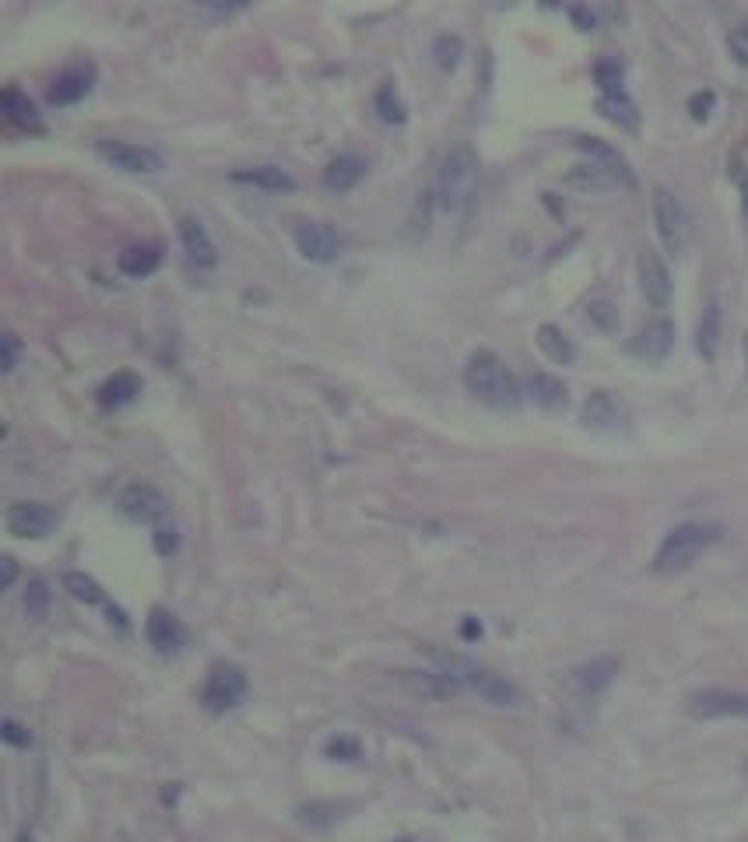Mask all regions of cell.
I'll return each instance as SVG.
<instances>
[{"label": "cell", "instance_id": "11", "mask_svg": "<svg viewBox=\"0 0 748 842\" xmlns=\"http://www.w3.org/2000/svg\"><path fill=\"white\" fill-rule=\"evenodd\" d=\"M120 509L137 523H159L169 513V502L152 485H127L120 492Z\"/></svg>", "mask_w": 748, "mask_h": 842}, {"label": "cell", "instance_id": "8", "mask_svg": "<svg viewBox=\"0 0 748 842\" xmlns=\"http://www.w3.org/2000/svg\"><path fill=\"white\" fill-rule=\"evenodd\" d=\"M246 695V678L239 667H215L208 678V685H204V706L211 709V713H225V709L239 706Z\"/></svg>", "mask_w": 748, "mask_h": 842}, {"label": "cell", "instance_id": "7", "mask_svg": "<svg viewBox=\"0 0 748 842\" xmlns=\"http://www.w3.org/2000/svg\"><path fill=\"white\" fill-rule=\"evenodd\" d=\"M295 250L310 264H334L345 253V236L327 222H303L295 229Z\"/></svg>", "mask_w": 748, "mask_h": 842}, {"label": "cell", "instance_id": "13", "mask_svg": "<svg viewBox=\"0 0 748 842\" xmlns=\"http://www.w3.org/2000/svg\"><path fill=\"white\" fill-rule=\"evenodd\" d=\"M671 348H675V323L664 320V316L650 320L633 341V355H640L643 362H664Z\"/></svg>", "mask_w": 748, "mask_h": 842}, {"label": "cell", "instance_id": "9", "mask_svg": "<svg viewBox=\"0 0 748 842\" xmlns=\"http://www.w3.org/2000/svg\"><path fill=\"white\" fill-rule=\"evenodd\" d=\"M636 274H640V292L654 309H668L671 302V271L654 250H643L636 260Z\"/></svg>", "mask_w": 748, "mask_h": 842}, {"label": "cell", "instance_id": "26", "mask_svg": "<svg viewBox=\"0 0 748 842\" xmlns=\"http://www.w3.org/2000/svg\"><path fill=\"white\" fill-rule=\"evenodd\" d=\"M4 113H8V120L15 123L18 130H32V134L43 130V120H39L32 99L18 92V88H8V92H4Z\"/></svg>", "mask_w": 748, "mask_h": 842}, {"label": "cell", "instance_id": "14", "mask_svg": "<svg viewBox=\"0 0 748 842\" xmlns=\"http://www.w3.org/2000/svg\"><path fill=\"white\" fill-rule=\"evenodd\" d=\"M57 527V513L43 502H22L8 513V530L15 537H46Z\"/></svg>", "mask_w": 748, "mask_h": 842}, {"label": "cell", "instance_id": "35", "mask_svg": "<svg viewBox=\"0 0 748 842\" xmlns=\"http://www.w3.org/2000/svg\"><path fill=\"white\" fill-rule=\"evenodd\" d=\"M376 106H380V116H383V120H387V123H401V120H404L401 102L394 99V92H390V88H383L380 99H376Z\"/></svg>", "mask_w": 748, "mask_h": 842}, {"label": "cell", "instance_id": "2", "mask_svg": "<svg viewBox=\"0 0 748 842\" xmlns=\"http://www.w3.org/2000/svg\"><path fill=\"white\" fill-rule=\"evenodd\" d=\"M464 383H468V390L475 393L482 404L496 407V411H513V407L520 404V397H524L517 376H513V372L506 369L503 358L489 348L475 351V355L468 358V365H464Z\"/></svg>", "mask_w": 748, "mask_h": 842}, {"label": "cell", "instance_id": "4", "mask_svg": "<svg viewBox=\"0 0 748 842\" xmlns=\"http://www.w3.org/2000/svg\"><path fill=\"white\" fill-rule=\"evenodd\" d=\"M654 225L661 236L664 250L671 257H682L692 243V218L685 204L668 190V186H654Z\"/></svg>", "mask_w": 748, "mask_h": 842}, {"label": "cell", "instance_id": "42", "mask_svg": "<svg viewBox=\"0 0 748 842\" xmlns=\"http://www.w3.org/2000/svg\"><path fill=\"white\" fill-rule=\"evenodd\" d=\"M741 355H745V379H748V334L741 337Z\"/></svg>", "mask_w": 748, "mask_h": 842}, {"label": "cell", "instance_id": "40", "mask_svg": "<svg viewBox=\"0 0 748 842\" xmlns=\"http://www.w3.org/2000/svg\"><path fill=\"white\" fill-rule=\"evenodd\" d=\"M738 186H741V218L748 225V172H738Z\"/></svg>", "mask_w": 748, "mask_h": 842}, {"label": "cell", "instance_id": "25", "mask_svg": "<svg viewBox=\"0 0 748 842\" xmlns=\"http://www.w3.org/2000/svg\"><path fill=\"white\" fill-rule=\"evenodd\" d=\"M362 172H366V162H362V158H355V155H338V158H334V162L324 169V186H327V190L345 193V190H352V186L359 183Z\"/></svg>", "mask_w": 748, "mask_h": 842}, {"label": "cell", "instance_id": "18", "mask_svg": "<svg viewBox=\"0 0 748 842\" xmlns=\"http://www.w3.org/2000/svg\"><path fill=\"white\" fill-rule=\"evenodd\" d=\"M615 674H619V660H615V657H597V660H590V664L576 667V671H573V685L580 688L583 695H601L615 681Z\"/></svg>", "mask_w": 748, "mask_h": 842}, {"label": "cell", "instance_id": "37", "mask_svg": "<svg viewBox=\"0 0 748 842\" xmlns=\"http://www.w3.org/2000/svg\"><path fill=\"white\" fill-rule=\"evenodd\" d=\"M713 102H717V99H713V92H696V95H692V99H689V113H692V120L703 123L706 116H710Z\"/></svg>", "mask_w": 748, "mask_h": 842}, {"label": "cell", "instance_id": "23", "mask_svg": "<svg viewBox=\"0 0 748 842\" xmlns=\"http://www.w3.org/2000/svg\"><path fill=\"white\" fill-rule=\"evenodd\" d=\"M538 348H541V355L548 358L552 365H573L576 362V344L569 341L566 334H562L555 323H541L538 327Z\"/></svg>", "mask_w": 748, "mask_h": 842}, {"label": "cell", "instance_id": "31", "mask_svg": "<svg viewBox=\"0 0 748 842\" xmlns=\"http://www.w3.org/2000/svg\"><path fill=\"white\" fill-rule=\"evenodd\" d=\"M587 316H590V323H594L597 330H619V309H615V302L612 299H590V306H587Z\"/></svg>", "mask_w": 748, "mask_h": 842}, {"label": "cell", "instance_id": "22", "mask_svg": "<svg viewBox=\"0 0 748 842\" xmlns=\"http://www.w3.org/2000/svg\"><path fill=\"white\" fill-rule=\"evenodd\" d=\"M527 393H531V400L538 407H545V411H562V407L569 404V390L562 379L548 376V372H534L531 379H527Z\"/></svg>", "mask_w": 748, "mask_h": 842}, {"label": "cell", "instance_id": "24", "mask_svg": "<svg viewBox=\"0 0 748 842\" xmlns=\"http://www.w3.org/2000/svg\"><path fill=\"white\" fill-rule=\"evenodd\" d=\"M232 179H236V183L260 186V190H271V193L295 190V179L288 176L285 169H278V165H253V169H239V172H232Z\"/></svg>", "mask_w": 748, "mask_h": 842}, {"label": "cell", "instance_id": "16", "mask_svg": "<svg viewBox=\"0 0 748 842\" xmlns=\"http://www.w3.org/2000/svg\"><path fill=\"white\" fill-rule=\"evenodd\" d=\"M569 186L576 190H590V193H605V190H619V186H629L626 176H619L615 169L601 162H583L569 172Z\"/></svg>", "mask_w": 748, "mask_h": 842}, {"label": "cell", "instance_id": "33", "mask_svg": "<svg viewBox=\"0 0 748 842\" xmlns=\"http://www.w3.org/2000/svg\"><path fill=\"white\" fill-rule=\"evenodd\" d=\"M46 607H50V590H46L43 579H32L29 593H25V611H29V618H43Z\"/></svg>", "mask_w": 748, "mask_h": 842}, {"label": "cell", "instance_id": "32", "mask_svg": "<svg viewBox=\"0 0 748 842\" xmlns=\"http://www.w3.org/2000/svg\"><path fill=\"white\" fill-rule=\"evenodd\" d=\"M461 53H464L461 36H439L436 46H432V57H436L439 67H454L461 60Z\"/></svg>", "mask_w": 748, "mask_h": 842}, {"label": "cell", "instance_id": "43", "mask_svg": "<svg viewBox=\"0 0 748 842\" xmlns=\"http://www.w3.org/2000/svg\"><path fill=\"white\" fill-rule=\"evenodd\" d=\"M15 842H32V835H18V839H15Z\"/></svg>", "mask_w": 748, "mask_h": 842}, {"label": "cell", "instance_id": "6", "mask_svg": "<svg viewBox=\"0 0 748 842\" xmlns=\"http://www.w3.org/2000/svg\"><path fill=\"white\" fill-rule=\"evenodd\" d=\"M689 713L696 720H748V692L703 688L689 695Z\"/></svg>", "mask_w": 748, "mask_h": 842}, {"label": "cell", "instance_id": "15", "mask_svg": "<svg viewBox=\"0 0 748 842\" xmlns=\"http://www.w3.org/2000/svg\"><path fill=\"white\" fill-rule=\"evenodd\" d=\"M92 81H95V67L92 64L67 67V71L57 74V81H53L50 102H53V106H74V102L85 99V95L92 92Z\"/></svg>", "mask_w": 748, "mask_h": 842}, {"label": "cell", "instance_id": "5", "mask_svg": "<svg viewBox=\"0 0 748 842\" xmlns=\"http://www.w3.org/2000/svg\"><path fill=\"white\" fill-rule=\"evenodd\" d=\"M446 667H450V678L468 685L471 692L482 695V699L492 702V706H520V688L513 685V681H506L503 674L489 671V667L475 664V660H461V657H450Z\"/></svg>", "mask_w": 748, "mask_h": 842}, {"label": "cell", "instance_id": "36", "mask_svg": "<svg viewBox=\"0 0 748 842\" xmlns=\"http://www.w3.org/2000/svg\"><path fill=\"white\" fill-rule=\"evenodd\" d=\"M0 365H4V372L18 369V337L15 334L0 337Z\"/></svg>", "mask_w": 748, "mask_h": 842}, {"label": "cell", "instance_id": "19", "mask_svg": "<svg viewBox=\"0 0 748 842\" xmlns=\"http://www.w3.org/2000/svg\"><path fill=\"white\" fill-rule=\"evenodd\" d=\"M720 334H724V313H720V302L710 299L703 306V316H699V330H696V351L713 362L720 351Z\"/></svg>", "mask_w": 748, "mask_h": 842}, {"label": "cell", "instance_id": "34", "mask_svg": "<svg viewBox=\"0 0 748 842\" xmlns=\"http://www.w3.org/2000/svg\"><path fill=\"white\" fill-rule=\"evenodd\" d=\"M727 50H731V57L738 60L741 67H748V25L731 29V36H727Z\"/></svg>", "mask_w": 748, "mask_h": 842}, {"label": "cell", "instance_id": "20", "mask_svg": "<svg viewBox=\"0 0 748 842\" xmlns=\"http://www.w3.org/2000/svg\"><path fill=\"white\" fill-rule=\"evenodd\" d=\"M180 239H183V250L190 253V260H194L197 267H215V260H218L215 243H211L208 229H204L197 218H180Z\"/></svg>", "mask_w": 748, "mask_h": 842}, {"label": "cell", "instance_id": "39", "mask_svg": "<svg viewBox=\"0 0 748 842\" xmlns=\"http://www.w3.org/2000/svg\"><path fill=\"white\" fill-rule=\"evenodd\" d=\"M0 569H4V576H0V586H4V590H11V586H15V576H18L15 558H4V562H0Z\"/></svg>", "mask_w": 748, "mask_h": 842}, {"label": "cell", "instance_id": "29", "mask_svg": "<svg viewBox=\"0 0 748 842\" xmlns=\"http://www.w3.org/2000/svg\"><path fill=\"white\" fill-rule=\"evenodd\" d=\"M580 144L583 151L590 155V162H601V165H608V169H615L619 176H626L629 183H633V172H629V162L619 155V151L612 148V144H605V141H597V137H580Z\"/></svg>", "mask_w": 748, "mask_h": 842}, {"label": "cell", "instance_id": "10", "mask_svg": "<svg viewBox=\"0 0 748 842\" xmlns=\"http://www.w3.org/2000/svg\"><path fill=\"white\" fill-rule=\"evenodd\" d=\"M99 155L120 172H159L162 169L159 151L141 148V144H130V141H102Z\"/></svg>", "mask_w": 748, "mask_h": 842}, {"label": "cell", "instance_id": "21", "mask_svg": "<svg viewBox=\"0 0 748 842\" xmlns=\"http://www.w3.org/2000/svg\"><path fill=\"white\" fill-rule=\"evenodd\" d=\"M597 109H601L612 123H619L622 130L640 127V113H636V102L629 99L626 88H605L601 99H597Z\"/></svg>", "mask_w": 748, "mask_h": 842}, {"label": "cell", "instance_id": "30", "mask_svg": "<svg viewBox=\"0 0 748 842\" xmlns=\"http://www.w3.org/2000/svg\"><path fill=\"white\" fill-rule=\"evenodd\" d=\"M64 586H67V593H71L74 600H85V604H106V593H102V586L95 583L92 576H85V572H67Z\"/></svg>", "mask_w": 748, "mask_h": 842}, {"label": "cell", "instance_id": "27", "mask_svg": "<svg viewBox=\"0 0 748 842\" xmlns=\"http://www.w3.org/2000/svg\"><path fill=\"white\" fill-rule=\"evenodd\" d=\"M162 253L159 246H130V250L120 253V271L127 274V278H144V274H152L155 267H159Z\"/></svg>", "mask_w": 748, "mask_h": 842}, {"label": "cell", "instance_id": "38", "mask_svg": "<svg viewBox=\"0 0 748 842\" xmlns=\"http://www.w3.org/2000/svg\"><path fill=\"white\" fill-rule=\"evenodd\" d=\"M4 741H11V744H18V748H25V744H29V734H25L22 723L4 720Z\"/></svg>", "mask_w": 748, "mask_h": 842}, {"label": "cell", "instance_id": "3", "mask_svg": "<svg viewBox=\"0 0 748 842\" xmlns=\"http://www.w3.org/2000/svg\"><path fill=\"white\" fill-rule=\"evenodd\" d=\"M717 541H720V527H713V523H678V527L668 530L664 541L657 544L650 569H654L657 576H675V572H685L692 562H699V558H703Z\"/></svg>", "mask_w": 748, "mask_h": 842}, {"label": "cell", "instance_id": "41", "mask_svg": "<svg viewBox=\"0 0 748 842\" xmlns=\"http://www.w3.org/2000/svg\"><path fill=\"white\" fill-rule=\"evenodd\" d=\"M569 15H573V22H576V25H583V29H594V15H590L587 8H573V11H569Z\"/></svg>", "mask_w": 748, "mask_h": 842}, {"label": "cell", "instance_id": "12", "mask_svg": "<svg viewBox=\"0 0 748 842\" xmlns=\"http://www.w3.org/2000/svg\"><path fill=\"white\" fill-rule=\"evenodd\" d=\"M144 632H148V643H152L159 653H180L183 646H187V628H183V621L176 618L173 611H166V607H155V611L148 614Z\"/></svg>", "mask_w": 748, "mask_h": 842}, {"label": "cell", "instance_id": "1", "mask_svg": "<svg viewBox=\"0 0 748 842\" xmlns=\"http://www.w3.org/2000/svg\"><path fill=\"white\" fill-rule=\"evenodd\" d=\"M478 186H482V162L471 144H454L443 155L439 165V207L446 215H468L471 204L478 200Z\"/></svg>", "mask_w": 748, "mask_h": 842}, {"label": "cell", "instance_id": "17", "mask_svg": "<svg viewBox=\"0 0 748 842\" xmlns=\"http://www.w3.org/2000/svg\"><path fill=\"white\" fill-rule=\"evenodd\" d=\"M622 421V404H619V397L615 393H608V390H594L587 397V404H583V425L587 429H615Z\"/></svg>", "mask_w": 748, "mask_h": 842}, {"label": "cell", "instance_id": "28", "mask_svg": "<svg viewBox=\"0 0 748 842\" xmlns=\"http://www.w3.org/2000/svg\"><path fill=\"white\" fill-rule=\"evenodd\" d=\"M141 393V379L134 376V372H116L113 379H106L99 390V400L106 407H120V404H130V400Z\"/></svg>", "mask_w": 748, "mask_h": 842}]
</instances>
